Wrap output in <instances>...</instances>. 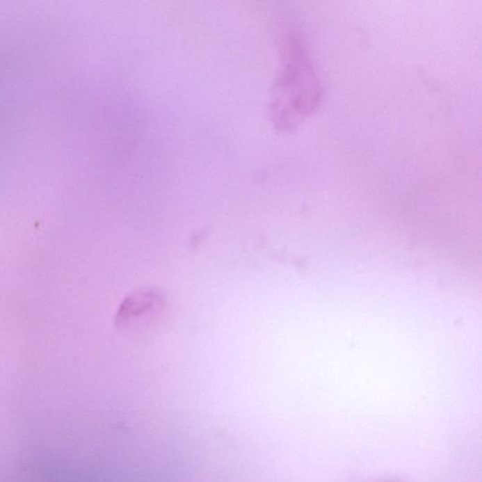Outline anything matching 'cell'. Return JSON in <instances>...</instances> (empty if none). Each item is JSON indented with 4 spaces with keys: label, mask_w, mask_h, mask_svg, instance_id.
<instances>
[{
    "label": "cell",
    "mask_w": 482,
    "mask_h": 482,
    "mask_svg": "<svg viewBox=\"0 0 482 482\" xmlns=\"http://www.w3.org/2000/svg\"><path fill=\"white\" fill-rule=\"evenodd\" d=\"M162 305L161 297L152 291L135 293L124 300L117 314L120 325L138 323L145 318H150Z\"/></svg>",
    "instance_id": "obj_1"
}]
</instances>
